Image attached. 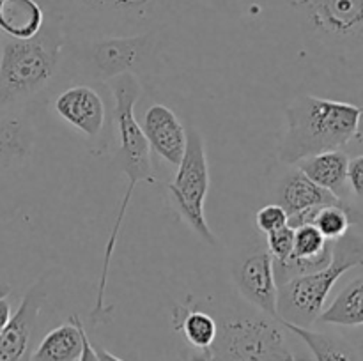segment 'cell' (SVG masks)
Here are the masks:
<instances>
[{
    "instance_id": "1",
    "label": "cell",
    "mask_w": 363,
    "mask_h": 361,
    "mask_svg": "<svg viewBox=\"0 0 363 361\" xmlns=\"http://www.w3.org/2000/svg\"><path fill=\"white\" fill-rule=\"evenodd\" d=\"M110 88H112L113 96V119H116L117 134H119V149H117L116 159L130 183H128L126 191L121 198L116 222L110 229L108 241L105 244L101 278H99L98 294H96L94 310L91 311L92 324H101V322L110 321L112 306L105 304L110 262H112L113 251H116L117 239H119V232L123 229L128 207L131 204L135 186L138 183H156V173L151 161V147H149L147 138L142 131V126L135 117V105L140 98V81L135 73H124L110 80Z\"/></svg>"
},
{
    "instance_id": "26",
    "label": "cell",
    "mask_w": 363,
    "mask_h": 361,
    "mask_svg": "<svg viewBox=\"0 0 363 361\" xmlns=\"http://www.w3.org/2000/svg\"><path fill=\"white\" fill-rule=\"evenodd\" d=\"M344 151L350 156L363 154V106H360V117H358L357 131H354L353 138H351V142L346 145Z\"/></svg>"
},
{
    "instance_id": "11",
    "label": "cell",
    "mask_w": 363,
    "mask_h": 361,
    "mask_svg": "<svg viewBox=\"0 0 363 361\" xmlns=\"http://www.w3.org/2000/svg\"><path fill=\"white\" fill-rule=\"evenodd\" d=\"M147 35L140 38H108L91 46L89 64L92 76L98 80H112L124 73H133L147 50Z\"/></svg>"
},
{
    "instance_id": "27",
    "label": "cell",
    "mask_w": 363,
    "mask_h": 361,
    "mask_svg": "<svg viewBox=\"0 0 363 361\" xmlns=\"http://www.w3.org/2000/svg\"><path fill=\"white\" fill-rule=\"evenodd\" d=\"M9 294H11L9 287L6 285L0 287V333L4 331V328H6L7 322H9L11 315H13V311H11Z\"/></svg>"
},
{
    "instance_id": "3",
    "label": "cell",
    "mask_w": 363,
    "mask_h": 361,
    "mask_svg": "<svg viewBox=\"0 0 363 361\" xmlns=\"http://www.w3.org/2000/svg\"><path fill=\"white\" fill-rule=\"evenodd\" d=\"M64 48L59 18H46L30 39L4 38L0 53V110L38 94L55 76Z\"/></svg>"
},
{
    "instance_id": "17",
    "label": "cell",
    "mask_w": 363,
    "mask_h": 361,
    "mask_svg": "<svg viewBox=\"0 0 363 361\" xmlns=\"http://www.w3.org/2000/svg\"><path fill=\"white\" fill-rule=\"evenodd\" d=\"M46 14L38 0H0V35L30 39L43 28Z\"/></svg>"
},
{
    "instance_id": "2",
    "label": "cell",
    "mask_w": 363,
    "mask_h": 361,
    "mask_svg": "<svg viewBox=\"0 0 363 361\" xmlns=\"http://www.w3.org/2000/svg\"><path fill=\"white\" fill-rule=\"evenodd\" d=\"M360 106L318 96H300L286 106L287 131L280 142V163L293 166L308 156L346 149L353 138Z\"/></svg>"
},
{
    "instance_id": "10",
    "label": "cell",
    "mask_w": 363,
    "mask_h": 361,
    "mask_svg": "<svg viewBox=\"0 0 363 361\" xmlns=\"http://www.w3.org/2000/svg\"><path fill=\"white\" fill-rule=\"evenodd\" d=\"M55 112L87 138H98L106 122L105 101L87 85H74L60 92L55 99Z\"/></svg>"
},
{
    "instance_id": "25",
    "label": "cell",
    "mask_w": 363,
    "mask_h": 361,
    "mask_svg": "<svg viewBox=\"0 0 363 361\" xmlns=\"http://www.w3.org/2000/svg\"><path fill=\"white\" fill-rule=\"evenodd\" d=\"M89 6L98 7H117V9H133L147 4L149 0H84Z\"/></svg>"
},
{
    "instance_id": "29",
    "label": "cell",
    "mask_w": 363,
    "mask_h": 361,
    "mask_svg": "<svg viewBox=\"0 0 363 361\" xmlns=\"http://www.w3.org/2000/svg\"><path fill=\"white\" fill-rule=\"evenodd\" d=\"M186 361H216L211 349H194L188 354Z\"/></svg>"
},
{
    "instance_id": "19",
    "label": "cell",
    "mask_w": 363,
    "mask_h": 361,
    "mask_svg": "<svg viewBox=\"0 0 363 361\" xmlns=\"http://www.w3.org/2000/svg\"><path fill=\"white\" fill-rule=\"evenodd\" d=\"M183 315H174L176 319V329H181L194 349H209L213 345L218 333V324L209 314L201 310H188L181 308Z\"/></svg>"
},
{
    "instance_id": "12",
    "label": "cell",
    "mask_w": 363,
    "mask_h": 361,
    "mask_svg": "<svg viewBox=\"0 0 363 361\" xmlns=\"http://www.w3.org/2000/svg\"><path fill=\"white\" fill-rule=\"evenodd\" d=\"M142 131L151 151H155L163 161L174 166L179 165L186 149V127L169 106L160 103L149 106Z\"/></svg>"
},
{
    "instance_id": "24",
    "label": "cell",
    "mask_w": 363,
    "mask_h": 361,
    "mask_svg": "<svg viewBox=\"0 0 363 361\" xmlns=\"http://www.w3.org/2000/svg\"><path fill=\"white\" fill-rule=\"evenodd\" d=\"M347 186L358 200H363V154L350 156L347 165Z\"/></svg>"
},
{
    "instance_id": "13",
    "label": "cell",
    "mask_w": 363,
    "mask_h": 361,
    "mask_svg": "<svg viewBox=\"0 0 363 361\" xmlns=\"http://www.w3.org/2000/svg\"><path fill=\"white\" fill-rule=\"evenodd\" d=\"M311 349L315 361H363V345L337 331H318L312 328L280 322Z\"/></svg>"
},
{
    "instance_id": "7",
    "label": "cell",
    "mask_w": 363,
    "mask_h": 361,
    "mask_svg": "<svg viewBox=\"0 0 363 361\" xmlns=\"http://www.w3.org/2000/svg\"><path fill=\"white\" fill-rule=\"evenodd\" d=\"M169 191L188 225L209 244H216V236L204 212L209 193V163L204 138L197 127L190 126L186 130V149Z\"/></svg>"
},
{
    "instance_id": "14",
    "label": "cell",
    "mask_w": 363,
    "mask_h": 361,
    "mask_svg": "<svg viewBox=\"0 0 363 361\" xmlns=\"http://www.w3.org/2000/svg\"><path fill=\"white\" fill-rule=\"evenodd\" d=\"M337 202L344 200H340L339 197L330 193L325 188L318 186L314 180L308 179V177L294 165L293 168L284 176V179L280 180L279 202H277V204L282 205L284 211L287 212V218L298 214V212L307 211V209L319 207V205L326 204H337Z\"/></svg>"
},
{
    "instance_id": "18",
    "label": "cell",
    "mask_w": 363,
    "mask_h": 361,
    "mask_svg": "<svg viewBox=\"0 0 363 361\" xmlns=\"http://www.w3.org/2000/svg\"><path fill=\"white\" fill-rule=\"evenodd\" d=\"M318 322L335 328L363 326V275L354 276L339 290L332 303L325 306Z\"/></svg>"
},
{
    "instance_id": "20",
    "label": "cell",
    "mask_w": 363,
    "mask_h": 361,
    "mask_svg": "<svg viewBox=\"0 0 363 361\" xmlns=\"http://www.w3.org/2000/svg\"><path fill=\"white\" fill-rule=\"evenodd\" d=\"M357 223L358 212L347 202H337L318 207L311 225H314L328 241H337Z\"/></svg>"
},
{
    "instance_id": "5",
    "label": "cell",
    "mask_w": 363,
    "mask_h": 361,
    "mask_svg": "<svg viewBox=\"0 0 363 361\" xmlns=\"http://www.w3.org/2000/svg\"><path fill=\"white\" fill-rule=\"evenodd\" d=\"M318 48L363 66V0H287Z\"/></svg>"
},
{
    "instance_id": "15",
    "label": "cell",
    "mask_w": 363,
    "mask_h": 361,
    "mask_svg": "<svg viewBox=\"0 0 363 361\" xmlns=\"http://www.w3.org/2000/svg\"><path fill=\"white\" fill-rule=\"evenodd\" d=\"M347 165H350V154L344 149H337V151H326L321 154L308 156V158L298 161L294 166H298L318 186L328 190L340 200H346L347 195H350Z\"/></svg>"
},
{
    "instance_id": "8",
    "label": "cell",
    "mask_w": 363,
    "mask_h": 361,
    "mask_svg": "<svg viewBox=\"0 0 363 361\" xmlns=\"http://www.w3.org/2000/svg\"><path fill=\"white\" fill-rule=\"evenodd\" d=\"M50 273H45L39 280L28 287L21 297L16 311L11 315L9 322L0 333V361H21L30 343L32 333L38 324L39 311L46 299V280Z\"/></svg>"
},
{
    "instance_id": "32",
    "label": "cell",
    "mask_w": 363,
    "mask_h": 361,
    "mask_svg": "<svg viewBox=\"0 0 363 361\" xmlns=\"http://www.w3.org/2000/svg\"><path fill=\"white\" fill-rule=\"evenodd\" d=\"M293 361H296V360H293Z\"/></svg>"
},
{
    "instance_id": "16",
    "label": "cell",
    "mask_w": 363,
    "mask_h": 361,
    "mask_svg": "<svg viewBox=\"0 0 363 361\" xmlns=\"http://www.w3.org/2000/svg\"><path fill=\"white\" fill-rule=\"evenodd\" d=\"M85 329L77 314L71 315L69 322L57 326L46 333L30 361H78L84 349Z\"/></svg>"
},
{
    "instance_id": "21",
    "label": "cell",
    "mask_w": 363,
    "mask_h": 361,
    "mask_svg": "<svg viewBox=\"0 0 363 361\" xmlns=\"http://www.w3.org/2000/svg\"><path fill=\"white\" fill-rule=\"evenodd\" d=\"M333 241H328L314 225H301L294 229L293 255L296 258H330Z\"/></svg>"
},
{
    "instance_id": "6",
    "label": "cell",
    "mask_w": 363,
    "mask_h": 361,
    "mask_svg": "<svg viewBox=\"0 0 363 361\" xmlns=\"http://www.w3.org/2000/svg\"><path fill=\"white\" fill-rule=\"evenodd\" d=\"M216 361H293L286 328L269 315H240L223 321L209 347Z\"/></svg>"
},
{
    "instance_id": "30",
    "label": "cell",
    "mask_w": 363,
    "mask_h": 361,
    "mask_svg": "<svg viewBox=\"0 0 363 361\" xmlns=\"http://www.w3.org/2000/svg\"><path fill=\"white\" fill-rule=\"evenodd\" d=\"M94 350H96V354H98L99 361H124V360H121V357H117L116 354H112L110 350L103 349V347H99V345H96Z\"/></svg>"
},
{
    "instance_id": "23",
    "label": "cell",
    "mask_w": 363,
    "mask_h": 361,
    "mask_svg": "<svg viewBox=\"0 0 363 361\" xmlns=\"http://www.w3.org/2000/svg\"><path fill=\"white\" fill-rule=\"evenodd\" d=\"M287 212L279 204H266L255 214V225L261 232L268 234L287 225Z\"/></svg>"
},
{
    "instance_id": "31",
    "label": "cell",
    "mask_w": 363,
    "mask_h": 361,
    "mask_svg": "<svg viewBox=\"0 0 363 361\" xmlns=\"http://www.w3.org/2000/svg\"><path fill=\"white\" fill-rule=\"evenodd\" d=\"M2 41H4V38L0 35V53H2Z\"/></svg>"
},
{
    "instance_id": "22",
    "label": "cell",
    "mask_w": 363,
    "mask_h": 361,
    "mask_svg": "<svg viewBox=\"0 0 363 361\" xmlns=\"http://www.w3.org/2000/svg\"><path fill=\"white\" fill-rule=\"evenodd\" d=\"M266 243H268V251L275 262H286L293 255L294 244V229L289 225L277 229L273 232L266 234Z\"/></svg>"
},
{
    "instance_id": "28",
    "label": "cell",
    "mask_w": 363,
    "mask_h": 361,
    "mask_svg": "<svg viewBox=\"0 0 363 361\" xmlns=\"http://www.w3.org/2000/svg\"><path fill=\"white\" fill-rule=\"evenodd\" d=\"M78 361H99L98 354H96L94 350V345L91 343V338H89L87 333L84 335V349H82V354L80 357H78Z\"/></svg>"
},
{
    "instance_id": "4",
    "label": "cell",
    "mask_w": 363,
    "mask_h": 361,
    "mask_svg": "<svg viewBox=\"0 0 363 361\" xmlns=\"http://www.w3.org/2000/svg\"><path fill=\"white\" fill-rule=\"evenodd\" d=\"M360 265H363V234L354 230L353 225L342 237L333 241L332 260L326 268L280 283L277 297L279 321L312 328L340 276Z\"/></svg>"
},
{
    "instance_id": "9",
    "label": "cell",
    "mask_w": 363,
    "mask_h": 361,
    "mask_svg": "<svg viewBox=\"0 0 363 361\" xmlns=\"http://www.w3.org/2000/svg\"><path fill=\"white\" fill-rule=\"evenodd\" d=\"M236 282L245 299L255 304L262 314L279 319L277 311L279 283L273 273V257L268 250L255 251L243 258L236 269Z\"/></svg>"
}]
</instances>
